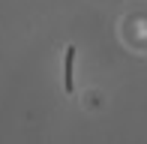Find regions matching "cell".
<instances>
[{
    "mask_svg": "<svg viewBox=\"0 0 147 144\" xmlns=\"http://www.w3.org/2000/svg\"><path fill=\"white\" fill-rule=\"evenodd\" d=\"M72 57H75V48L66 51V90L72 93Z\"/></svg>",
    "mask_w": 147,
    "mask_h": 144,
    "instance_id": "obj_1",
    "label": "cell"
}]
</instances>
